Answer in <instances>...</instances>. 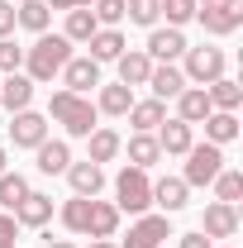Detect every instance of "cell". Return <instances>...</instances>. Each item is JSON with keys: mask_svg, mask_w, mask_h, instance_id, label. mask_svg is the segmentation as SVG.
<instances>
[{"mask_svg": "<svg viewBox=\"0 0 243 248\" xmlns=\"http://www.w3.org/2000/svg\"><path fill=\"white\" fill-rule=\"evenodd\" d=\"M196 5H210V0H196Z\"/></svg>", "mask_w": 243, "mask_h": 248, "instance_id": "obj_45", "label": "cell"}, {"mask_svg": "<svg viewBox=\"0 0 243 248\" xmlns=\"http://www.w3.org/2000/svg\"><path fill=\"white\" fill-rule=\"evenodd\" d=\"M210 95H205V86H186L182 95H177V120L186 124H205V115H210Z\"/></svg>", "mask_w": 243, "mask_h": 248, "instance_id": "obj_19", "label": "cell"}, {"mask_svg": "<svg viewBox=\"0 0 243 248\" xmlns=\"http://www.w3.org/2000/svg\"><path fill=\"white\" fill-rule=\"evenodd\" d=\"M95 29H100V24H95L91 5H86V10H67V29H62V38H67V43H91Z\"/></svg>", "mask_w": 243, "mask_h": 248, "instance_id": "obj_28", "label": "cell"}, {"mask_svg": "<svg viewBox=\"0 0 243 248\" xmlns=\"http://www.w3.org/2000/svg\"><path fill=\"white\" fill-rule=\"evenodd\" d=\"M10 139H15V148H38L48 139V120L38 110H19V115H10Z\"/></svg>", "mask_w": 243, "mask_h": 248, "instance_id": "obj_7", "label": "cell"}, {"mask_svg": "<svg viewBox=\"0 0 243 248\" xmlns=\"http://www.w3.org/2000/svg\"><path fill=\"white\" fill-rule=\"evenodd\" d=\"M48 19H53V10L43 0H19V10H15V24L29 33H48Z\"/></svg>", "mask_w": 243, "mask_h": 248, "instance_id": "obj_26", "label": "cell"}, {"mask_svg": "<svg viewBox=\"0 0 243 248\" xmlns=\"http://www.w3.org/2000/svg\"><path fill=\"white\" fill-rule=\"evenodd\" d=\"M182 58H186V67H182L186 86H210V81L224 77V53L219 48H186Z\"/></svg>", "mask_w": 243, "mask_h": 248, "instance_id": "obj_5", "label": "cell"}, {"mask_svg": "<svg viewBox=\"0 0 243 248\" xmlns=\"http://www.w3.org/2000/svg\"><path fill=\"white\" fill-rule=\"evenodd\" d=\"M67 62H72V43L62 33H38V43L24 48V77H29L33 86H43V81L62 77Z\"/></svg>", "mask_w": 243, "mask_h": 248, "instance_id": "obj_1", "label": "cell"}, {"mask_svg": "<svg viewBox=\"0 0 243 248\" xmlns=\"http://www.w3.org/2000/svg\"><path fill=\"white\" fill-rule=\"evenodd\" d=\"M124 15H129V19H134V24H157V15H162V5H157V0H124Z\"/></svg>", "mask_w": 243, "mask_h": 248, "instance_id": "obj_34", "label": "cell"}, {"mask_svg": "<svg viewBox=\"0 0 243 248\" xmlns=\"http://www.w3.org/2000/svg\"><path fill=\"white\" fill-rule=\"evenodd\" d=\"M210 186H214V196H219L224 205H239V196H243V177H239V172H229V167H224Z\"/></svg>", "mask_w": 243, "mask_h": 248, "instance_id": "obj_33", "label": "cell"}, {"mask_svg": "<svg viewBox=\"0 0 243 248\" xmlns=\"http://www.w3.org/2000/svg\"><path fill=\"white\" fill-rule=\"evenodd\" d=\"M186 196H191V186L182 177H162V182H152V205H162L167 215H177L186 205Z\"/></svg>", "mask_w": 243, "mask_h": 248, "instance_id": "obj_21", "label": "cell"}, {"mask_svg": "<svg viewBox=\"0 0 243 248\" xmlns=\"http://www.w3.org/2000/svg\"><path fill=\"white\" fill-rule=\"evenodd\" d=\"M0 38H15V5L0 0Z\"/></svg>", "mask_w": 243, "mask_h": 248, "instance_id": "obj_38", "label": "cell"}, {"mask_svg": "<svg viewBox=\"0 0 243 248\" xmlns=\"http://www.w3.org/2000/svg\"><path fill=\"white\" fill-rule=\"evenodd\" d=\"M157 5H162V15H167L172 29H182L186 19H196V0H157Z\"/></svg>", "mask_w": 243, "mask_h": 248, "instance_id": "obj_35", "label": "cell"}, {"mask_svg": "<svg viewBox=\"0 0 243 248\" xmlns=\"http://www.w3.org/2000/svg\"><path fill=\"white\" fill-rule=\"evenodd\" d=\"M29 196V182L19 177V172H0V210L5 215H15V205Z\"/></svg>", "mask_w": 243, "mask_h": 248, "instance_id": "obj_31", "label": "cell"}, {"mask_svg": "<svg viewBox=\"0 0 243 248\" xmlns=\"http://www.w3.org/2000/svg\"><path fill=\"white\" fill-rule=\"evenodd\" d=\"M205 95H210L214 110H239L243 86H239V81H229V77H219V81H210V86H205Z\"/></svg>", "mask_w": 243, "mask_h": 248, "instance_id": "obj_30", "label": "cell"}, {"mask_svg": "<svg viewBox=\"0 0 243 248\" xmlns=\"http://www.w3.org/2000/svg\"><path fill=\"white\" fill-rule=\"evenodd\" d=\"M91 248H120V244H115V239H95Z\"/></svg>", "mask_w": 243, "mask_h": 248, "instance_id": "obj_42", "label": "cell"}, {"mask_svg": "<svg viewBox=\"0 0 243 248\" xmlns=\"http://www.w3.org/2000/svg\"><path fill=\"white\" fill-rule=\"evenodd\" d=\"M0 248H15V239H0Z\"/></svg>", "mask_w": 243, "mask_h": 248, "instance_id": "obj_43", "label": "cell"}, {"mask_svg": "<svg viewBox=\"0 0 243 248\" xmlns=\"http://www.w3.org/2000/svg\"><path fill=\"white\" fill-rule=\"evenodd\" d=\"M10 5H15V0H10Z\"/></svg>", "mask_w": 243, "mask_h": 248, "instance_id": "obj_46", "label": "cell"}, {"mask_svg": "<svg viewBox=\"0 0 243 248\" xmlns=\"http://www.w3.org/2000/svg\"><path fill=\"white\" fill-rule=\"evenodd\" d=\"M148 86H152V100H177V95L186 91V77H182L177 62H152Z\"/></svg>", "mask_w": 243, "mask_h": 248, "instance_id": "obj_11", "label": "cell"}, {"mask_svg": "<svg viewBox=\"0 0 243 248\" xmlns=\"http://www.w3.org/2000/svg\"><path fill=\"white\" fill-rule=\"evenodd\" d=\"M120 81L124 86H148V72H152V58L143 53V48H129V53H120Z\"/></svg>", "mask_w": 243, "mask_h": 248, "instance_id": "obj_20", "label": "cell"}, {"mask_svg": "<svg viewBox=\"0 0 243 248\" xmlns=\"http://www.w3.org/2000/svg\"><path fill=\"white\" fill-rule=\"evenodd\" d=\"M67 182H72V191L76 196H100V186H105V172H100V162H72L67 167Z\"/></svg>", "mask_w": 243, "mask_h": 248, "instance_id": "obj_18", "label": "cell"}, {"mask_svg": "<svg viewBox=\"0 0 243 248\" xmlns=\"http://www.w3.org/2000/svg\"><path fill=\"white\" fill-rule=\"evenodd\" d=\"M234 139H239V115H234V110H210V115H205V143H219V148H224V143H234Z\"/></svg>", "mask_w": 243, "mask_h": 248, "instance_id": "obj_22", "label": "cell"}, {"mask_svg": "<svg viewBox=\"0 0 243 248\" xmlns=\"http://www.w3.org/2000/svg\"><path fill=\"white\" fill-rule=\"evenodd\" d=\"M182 248H214V244L200 234V229H196V234H182Z\"/></svg>", "mask_w": 243, "mask_h": 248, "instance_id": "obj_39", "label": "cell"}, {"mask_svg": "<svg viewBox=\"0 0 243 248\" xmlns=\"http://www.w3.org/2000/svg\"><path fill=\"white\" fill-rule=\"evenodd\" d=\"M33 153H38V172H43V177H58V172L72 167V148H67L62 139H43Z\"/></svg>", "mask_w": 243, "mask_h": 248, "instance_id": "obj_17", "label": "cell"}, {"mask_svg": "<svg viewBox=\"0 0 243 248\" xmlns=\"http://www.w3.org/2000/svg\"><path fill=\"white\" fill-rule=\"evenodd\" d=\"M129 105H134V86H124V81L105 86V81H100V100H95L100 115H129Z\"/></svg>", "mask_w": 243, "mask_h": 248, "instance_id": "obj_23", "label": "cell"}, {"mask_svg": "<svg viewBox=\"0 0 243 248\" xmlns=\"http://www.w3.org/2000/svg\"><path fill=\"white\" fill-rule=\"evenodd\" d=\"M186 48H191V43H186V33L167 24V29H152V33H148V48H143V53H148L152 62H177Z\"/></svg>", "mask_w": 243, "mask_h": 248, "instance_id": "obj_9", "label": "cell"}, {"mask_svg": "<svg viewBox=\"0 0 243 248\" xmlns=\"http://www.w3.org/2000/svg\"><path fill=\"white\" fill-rule=\"evenodd\" d=\"M162 120H167V105H162V100H134V105H129V124H134L138 134H152Z\"/></svg>", "mask_w": 243, "mask_h": 248, "instance_id": "obj_24", "label": "cell"}, {"mask_svg": "<svg viewBox=\"0 0 243 248\" xmlns=\"http://www.w3.org/2000/svg\"><path fill=\"white\" fill-rule=\"evenodd\" d=\"M196 19L205 24V33L224 38L243 24V0H210V5H196Z\"/></svg>", "mask_w": 243, "mask_h": 248, "instance_id": "obj_6", "label": "cell"}, {"mask_svg": "<svg viewBox=\"0 0 243 248\" xmlns=\"http://www.w3.org/2000/svg\"><path fill=\"white\" fill-rule=\"evenodd\" d=\"M157 157H162V148H157L152 134H134V139H129V167H143V172H148Z\"/></svg>", "mask_w": 243, "mask_h": 248, "instance_id": "obj_29", "label": "cell"}, {"mask_svg": "<svg viewBox=\"0 0 243 248\" xmlns=\"http://www.w3.org/2000/svg\"><path fill=\"white\" fill-rule=\"evenodd\" d=\"M43 5H48V10H86L91 0H43Z\"/></svg>", "mask_w": 243, "mask_h": 248, "instance_id": "obj_40", "label": "cell"}, {"mask_svg": "<svg viewBox=\"0 0 243 248\" xmlns=\"http://www.w3.org/2000/svg\"><path fill=\"white\" fill-rule=\"evenodd\" d=\"M224 172V148L219 143H191L186 148V186H210Z\"/></svg>", "mask_w": 243, "mask_h": 248, "instance_id": "obj_4", "label": "cell"}, {"mask_svg": "<svg viewBox=\"0 0 243 248\" xmlns=\"http://www.w3.org/2000/svg\"><path fill=\"white\" fill-rule=\"evenodd\" d=\"M48 248H76L72 239H48Z\"/></svg>", "mask_w": 243, "mask_h": 248, "instance_id": "obj_41", "label": "cell"}, {"mask_svg": "<svg viewBox=\"0 0 243 248\" xmlns=\"http://www.w3.org/2000/svg\"><path fill=\"white\" fill-rule=\"evenodd\" d=\"M48 115H53V120H58L72 139H86L91 129H100V124H95V115H100V110H95L86 95H76V91H53Z\"/></svg>", "mask_w": 243, "mask_h": 248, "instance_id": "obj_2", "label": "cell"}, {"mask_svg": "<svg viewBox=\"0 0 243 248\" xmlns=\"http://www.w3.org/2000/svg\"><path fill=\"white\" fill-rule=\"evenodd\" d=\"M0 172H5V148H0Z\"/></svg>", "mask_w": 243, "mask_h": 248, "instance_id": "obj_44", "label": "cell"}, {"mask_svg": "<svg viewBox=\"0 0 243 248\" xmlns=\"http://www.w3.org/2000/svg\"><path fill=\"white\" fill-rule=\"evenodd\" d=\"M200 234H205V239H234V234H239V210L224 205V201L205 205V224H200Z\"/></svg>", "mask_w": 243, "mask_h": 248, "instance_id": "obj_13", "label": "cell"}, {"mask_svg": "<svg viewBox=\"0 0 243 248\" xmlns=\"http://www.w3.org/2000/svg\"><path fill=\"white\" fill-rule=\"evenodd\" d=\"M162 239H172L167 215H138V224L129 229V239L120 248H162Z\"/></svg>", "mask_w": 243, "mask_h": 248, "instance_id": "obj_8", "label": "cell"}, {"mask_svg": "<svg viewBox=\"0 0 243 248\" xmlns=\"http://www.w3.org/2000/svg\"><path fill=\"white\" fill-rule=\"evenodd\" d=\"M115 205H120V215H148L152 205V182L143 167H124L120 177H115Z\"/></svg>", "mask_w": 243, "mask_h": 248, "instance_id": "obj_3", "label": "cell"}, {"mask_svg": "<svg viewBox=\"0 0 243 248\" xmlns=\"http://www.w3.org/2000/svg\"><path fill=\"white\" fill-rule=\"evenodd\" d=\"M100 86V62L91 58H72L67 67H62V91H76V95H86Z\"/></svg>", "mask_w": 243, "mask_h": 248, "instance_id": "obj_10", "label": "cell"}, {"mask_svg": "<svg viewBox=\"0 0 243 248\" xmlns=\"http://www.w3.org/2000/svg\"><path fill=\"white\" fill-rule=\"evenodd\" d=\"M86 143H91V162H115L120 148H124V139L115 134V129H91Z\"/></svg>", "mask_w": 243, "mask_h": 248, "instance_id": "obj_27", "label": "cell"}, {"mask_svg": "<svg viewBox=\"0 0 243 248\" xmlns=\"http://www.w3.org/2000/svg\"><path fill=\"white\" fill-rule=\"evenodd\" d=\"M86 215H91V196H72V201L62 205V224H67L72 234H86Z\"/></svg>", "mask_w": 243, "mask_h": 248, "instance_id": "obj_32", "label": "cell"}, {"mask_svg": "<svg viewBox=\"0 0 243 248\" xmlns=\"http://www.w3.org/2000/svg\"><path fill=\"white\" fill-rule=\"evenodd\" d=\"M24 67V48L15 43V38H0V77H10V72H19Z\"/></svg>", "mask_w": 243, "mask_h": 248, "instance_id": "obj_37", "label": "cell"}, {"mask_svg": "<svg viewBox=\"0 0 243 248\" xmlns=\"http://www.w3.org/2000/svg\"><path fill=\"white\" fill-rule=\"evenodd\" d=\"M191 129H196V124H186V120H162L152 139H157V148H162V153H172V157H186V148L196 143V134H191Z\"/></svg>", "mask_w": 243, "mask_h": 248, "instance_id": "obj_12", "label": "cell"}, {"mask_svg": "<svg viewBox=\"0 0 243 248\" xmlns=\"http://www.w3.org/2000/svg\"><path fill=\"white\" fill-rule=\"evenodd\" d=\"M86 48H91V62H115L124 53V33L120 29H95Z\"/></svg>", "mask_w": 243, "mask_h": 248, "instance_id": "obj_25", "label": "cell"}, {"mask_svg": "<svg viewBox=\"0 0 243 248\" xmlns=\"http://www.w3.org/2000/svg\"><path fill=\"white\" fill-rule=\"evenodd\" d=\"M95 24H100V29H115V24H120L124 19V0H95Z\"/></svg>", "mask_w": 243, "mask_h": 248, "instance_id": "obj_36", "label": "cell"}, {"mask_svg": "<svg viewBox=\"0 0 243 248\" xmlns=\"http://www.w3.org/2000/svg\"><path fill=\"white\" fill-rule=\"evenodd\" d=\"M115 229H120V205H115V201H95V196H91L86 234H91V239H115Z\"/></svg>", "mask_w": 243, "mask_h": 248, "instance_id": "obj_15", "label": "cell"}, {"mask_svg": "<svg viewBox=\"0 0 243 248\" xmlns=\"http://www.w3.org/2000/svg\"><path fill=\"white\" fill-rule=\"evenodd\" d=\"M33 100V81L24 72H10V77H0V105L10 110V115H19V110H29Z\"/></svg>", "mask_w": 243, "mask_h": 248, "instance_id": "obj_14", "label": "cell"}, {"mask_svg": "<svg viewBox=\"0 0 243 248\" xmlns=\"http://www.w3.org/2000/svg\"><path fill=\"white\" fill-rule=\"evenodd\" d=\"M15 219H19V224H29V229H43V224L53 219V196H43V191H29V196L15 205Z\"/></svg>", "mask_w": 243, "mask_h": 248, "instance_id": "obj_16", "label": "cell"}]
</instances>
